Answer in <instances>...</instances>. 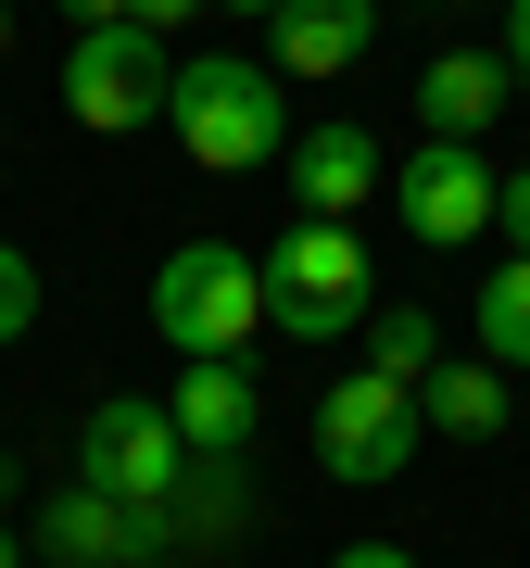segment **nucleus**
Instances as JSON below:
<instances>
[{
	"mask_svg": "<svg viewBox=\"0 0 530 568\" xmlns=\"http://www.w3.org/2000/svg\"><path fill=\"white\" fill-rule=\"evenodd\" d=\"M164 126H177V152L203 164V178H253V164L291 152V89L265 77L253 51H203L164 89Z\"/></svg>",
	"mask_w": 530,
	"mask_h": 568,
	"instance_id": "obj_1",
	"label": "nucleus"
},
{
	"mask_svg": "<svg viewBox=\"0 0 530 568\" xmlns=\"http://www.w3.org/2000/svg\"><path fill=\"white\" fill-rule=\"evenodd\" d=\"M152 328H164V354H241L253 328H265V265L241 241H177L152 265Z\"/></svg>",
	"mask_w": 530,
	"mask_h": 568,
	"instance_id": "obj_2",
	"label": "nucleus"
},
{
	"mask_svg": "<svg viewBox=\"0 0 530 568\" xmlns=\"http://www.w3.org/2000/svg\"><path fill=\"white\" fill-rule=\"evenodd\" d=\"M367 304H379V278H367V241H354V227L304 215V227L265 241V328H291V342H342V328H367Z\"/></svg>",
	"mask_w": 530,
	"mask_h": 568,
	"instance_id": "obj_3",
	"label": "nucleus"
},
{
	"mask_svg": "<svg viewBox=\"0 0 530 568\" xmlns=\"http://www.w3.org/2000/svg\"><path fill=\"white\" fill-rule=\"evenodd\" d=\"M77 480L114 493V506H140V518H177L190 443H177V417H164L152 392H102V405L77 417Z\"/></svg>",
	"mask_w": 530,
	"mask_h": 568,
	"instance_id": "obj_4",
	"label": "nucleus"
},
{
	"mask_svg": "<svg viewBox=\"0 0 530 568\" xmlns=\"http://www.w3.org/2000/svg\"><path fill=\"white\" fill-rule=\"evenodd\" d=\"M429 443L417 429V392L405 379H379V366H354V379H328L316 392V467L342 493H379V480H405V455Z\"/></svg>",
	"mask_w": 530,
	"mask_h": 568,
	"instance_id": "obj_5",
	"label": "nucleus"
},
{
	"mask_svg": "<svg viewBox=\"0 0 530 568\" xmlns=\"http://www.w3.org/2000/svg\"><path fill=\"white\" fill-rule=\"evenodd\" d=\"M164 89H177V63H164L152 26H77V51H63V114L126 140V126H164Z\"/></svg>",
	"mask_w": 530,
	"mask_h": 568,
	"instance_id": "obj_6",
	"label": "nucleus"
},
{
	"mask_svg": "<svg viewBox=\"0 0 530 568\" xmlns=\"http://www.w3.org/2000/svg\"><path fill=\"white\" fill-rule=\"evenodd\" d=\"M492 164H480V140H429V152H405L391 164V215H405V241H429V253H455V241H480L492 227Z\"/></svg>",
	"mask_w": 530,
	"mask_h": 568,
	"instance_id": "obj_7",
	"label": "nucleus"
},
{
	"mask_svg": "<svg viewBox=\"0 0 530 568\" xmlns=\"http://www.w3.org/2000/svg\"><path fill=\"white\" fill-rule=\"evenodd\" d=\"M291 203L304 215H328V227H354L391 190V152H379V126H354V114H328V126H291Z\"/></svg>",
	"mask_w": 530,
	"mask_h": 568,
	"instance_id": "obj_8",
	"label": "nucleus"
},
{
	"mask_svg": "<svg viewBox=\"0 0 530 568\" xmlns=\"http://www.w3.org/2000/svg\"><path fill=\"white\" fill-rule=\"evenodd\" d=\"M367 39H379V0H278V13H265V77H291V89L354 77Z\"/></svg>",
	"mask_w": 530,
	"mask_h": 568,
	"instance_id": "obj_9",
	"label": "nucleus"
},
{
	"mask_svg": "<svg viewBox=\"0 0 530 568\" xmlns=\"http://www.w3.org/2000/svg\"><path fill=\"white\" fill-rule=\"evenodd\" d=\"M39 544H51V568H164V518H140V506L77 480V493L39 506Z\"/></svg>",
	"mask_w": 530,
	"mask_h": 568,
	"instance_id": "obj_10",
	"label": "nucleus"
},
{
	"mask_svg": "<svg viewBox=\"0 0 530 568\" xmlns=\"http://www.w3.org/2000/svg\"><path fill=\"white\" fill-rule=\"evenodd\" d=\"M164 417H177L190 455H241L253 417H265V405H253V366H241V354H190L177 392H164Z\"/></svg>",
	"mask_w": 530,
	"mask_h": 568,
	"instance_id": "obj_11",
	"label": "nucleus"
},
{
	"mask_svg": "<svg viewBox=\"0 0 530 568\" xmlns=\"http://www.w3.org/2000/svg\"><path fill=\"white\" fill-rule=\"evenodd\" d=\"M506 417H518V392H506L492 354H442V366L417 379V429H442V443H492Z\"/></svg>",
	"mask_w": 530,
	"mask_h": 568,
	"instance_id": "obj_12",
	"label": "nucleus"
},
{
	"mask_svg": "<svg viewBox=\"0 0 530 568\" xmlns=\"http://www.w3.org/2000/svg\"><path fill=\"white\" fill-rule=\"evenodd\" d=\"M506 77H518L506 51H442L417 77V126H429V140H480V126L506 114Z\"/></svg>",
	"mask_w": 530,
	"mask_h": 568,
	"instance_id": "obj_13",
	"label": "nucleus"
},
{
	"mask_svg": "<svg viewBox=\"0 0 530 568\" xmlns=\"http://www.w3.org/2000/svg\"><path fill=\"white\" fill-rule=\"evenodd\" d=\"M468 328H480V354L506 366V379L530 366V253H506V265H492V278L468 291Z\"/></svg>",
	"mask_w": 530,
	"mask_h": 568,
	"instance_id": "obj_14",
	"label": "nucleus"
},
{
	"mask_svg": "<svg viewBox=\"0 0 530 568\" xmlns=\"http://www.w3.org/2000/svg\"><path fill=\"white\" fill-rule=\"evenodd\" d=\"M367 366L417 392L429 366H442V328H429V304H391V291H379V304H367Z\"/></svg>",
	"mask_w": 530,
	"mask_h": 568,
	"instance_id": "obj_15",
	"label": "nucleus"
},
{
	"mask_svg": "<svg viewBox=\"0 0 530 568\" xmlns=\"http://www.w3.org/2000/svg\"><path fill=\"white\" fill-rule=\"evenodd\" d=\"M26 328H39V265H26L13 241H0V354H13Z\"/></svg>",
	"mask_w": 530,
	"mask_h": 568,
	"instance_id": "obj_16",
	"label": "nucleus"
},
{
	"mask_svg": "<svg viewBox=\"0 0 530 568\" xmlns=\"http://www.w3.org/2000/svg\"><path fill=\"white\" fill-rule=\"evenodd\" d=\"M492 227H506V241L530 253V178H506V190H492Z\"/></svg>",
	"mask_w": 530,
	"mask_h": 568,
	"instance_id": "obj_17",
	"label": "nucleus"
},
{
	"mask_svg": "<svg viewBox=\"0 0 530 568\" xmlns=\"http://www.w3.org/2000/svg\"><path fill=\"white\" fill-rule=\"evenodd\" d=\"M190 13H203V0H126V26H152V39H164V26H190Z\"/></svg>",
	"mask_w": 530,
	"mask_h": 568,
	"instance_id": "obj_18",
	"label": "nucleus"
},
{
	"mask_svg": "<svg viewBox=\"0 0 530 568\" xmlns=\"http://www.w3.org/2000/svg\"><path fill=\"white\" fill-rule=\"evenodd\" d=\"M328 568H417V556H405V544H342Z\"/></svg>",
	"mask_w": 530,
	"mask_h": 568,
	"instance_id": "obj_19",
	"label": "nucleus"
},
{
	"mask_svg": "<svg viewBox=\"0 0 530 568\" xmlns=\"http://www.w3.org/2000/svg\"><path fill=\"white\" fill-rule=\"evenodd\" d=\"M506 63L530 77V0H506Z\"/></svg>",
	"mask_w": 530,
	"mask_h": 568,
	"instance_id": "obj_20",
	"label": "nucleus"
},
{
	"mask_svg": "<svg viewBox=\"0 0 530 568\" xmlns=\"http://www.w3.org/2000/svg\"><path fill=\"white\" fill-rule=\"evenodd\" d=\"M63 13H77V26H126V0H63Z\"/></svg>",
	"mask_w": 530,
	"mask_h": 568,
	"instance_id": "obj_21",
	"label": "nucleus"
},
{
	"mask_svg": "<svg viewBox=\"0 0 530 568\" xmlns=\"http://www.w3.org/2000/svg\"><path fill=\"white\" fill-rule=\"evenodd\" d=\"M0 568H26V544H13V518H0Z\"/></svg>",
	"mask_w": 530,
	"mask_h": 568,
	"instance_id": "obj_22",
	"label": "nucleus"
},
{
	"mask_svg": "<svg viewBox=\"0 0 530 568\" xmlns=\"http://www.w3.org/2000/svg\"><path fill=\"white\" fill-rule=\"evenodd\" d=\"M227 13H253V26H265V13H278V0H227Z\"/></svg>",
	"mask_w": 530,
	"mask_h": 568,
	"instance_id": "obj_23",
	"label": "nucleus"
},
{
	"mask_svg": "<svg viewBox=\"0 0 530 568\" xmlns=\"http://www.w3.org/2000/svg\"><path fill=\"white\" fill-rule=\"evenodd\" d=\"M0 51H13V0H0Z\"/></svg>",
	"mask_w": 530,
	"mask_h": 568,
	"instance_id": "obj_24",
	"label": "nucleus"
}]
</instances>
